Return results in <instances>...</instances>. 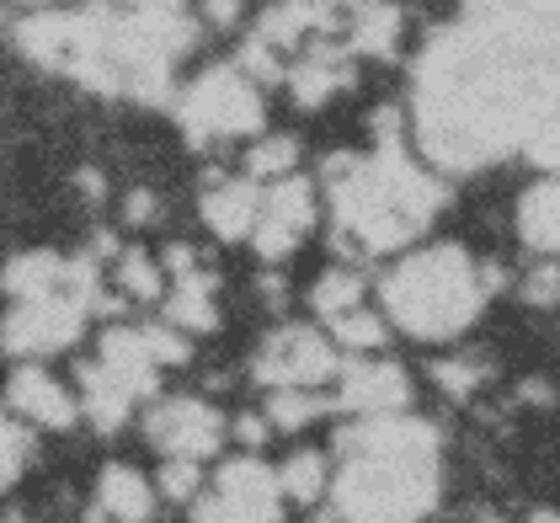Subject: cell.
Listing matches in <instances>:
<instances>
[{"instance_id": "cell-1", "label": "cell", "mask_w": 560, "mask_h": 523, "mask_svg": "<svg viewBox=\"0 0 560 523\" xmlns=\"http://www.w3.org/2000/svg\"><path fill=\"white\" fill-rule=\"evenodd\" d=\"M342 523H422L438 502V433L417 417H363L342 433L331 476Z\"/></svg>"}, {"instance_id": "cell-2", "label": "cell", "mask_w": 560, "mask_h": 523, "mask_svg": "<svg viewBox=\"0 0 560 523\" xmlns=\"http://www.w3.org/2000/svg\"><path fill=\"white\" fill-rule=\"evenodd\" d=\"M331 224L347 252H395L422 235L443 209V182L406 155V144H374V155H331L320 166Z\"/></svg>"}, {"instance_id": "cell-3", "label": "cell", "mask_w": 560, "mask_h": 523, "mask_svg": "<svg viewBox=\"0 0 560 523\" xmlns=\"http://www.w3.org/2000/svg\"><path fill=\"white\" fill-rule=\"evenodd\" d=\"M486 267L465 252V246H428L411 252L389 267L385 289V315L417 342H448L470 326L480 305H486Z\"/></svg>"}, {"instance_id": "cell-4", "label": "cell", "mask_w": 560, "mask_h": 523, "mask_svg": "<svg viewBox=\"0 0 560 523\" xmlns=\"http://www.w3.org/2000/svg\"><path fill=\"white\" fill-rule=\"evenodd\" d=\"M261 91L241 65H214L192 86L176 96V124L192 144H219V139H257L261 133Z\"/></svg>"}, {"instance_id": "cell-5", "label": "cell", "mask_w": 560, "mask_h": 523, "mask_svg": "<svg viewBox=\"0 0 560 523\" xmlns=\"http://www.w3.org/2000/svg\"><path fill=\"white\" fill-rule=\"evenodd\" d=\"M283 486L257 454L230 460L209 497H192V523H283Z\"/></svg>"}, {"instance_id": "cell-6", "label": "cell", "mask_w": 560, "mask_h": 523, "mask_svg": "<svg viewBox=\"0 0 560 523\" xmlns=\"http://www.w3.org/2000/svg\"><path fill=\"white\" fill-rule=\"evenodd\" d=\"M252 369L272 391H320L337 374V348L320 332H310V326H283V332H272L261 342Z\"/></svg>"}, {"instance_id": "cell-7", "label": "cell", "mask_w": 560, "mask_h": 523, "mask_svg": "<svg viewBox=\"0 0 560 523\" xmlns=\"http://www.w3.org/2000/svg\"><path fill=\"white\" fill-rule=\"evenodd\" d=\"M144 433H150V443L166 460H198L203 465L224 443V417H219L209 400H198V395H172V400L150 406Z\"/></svg>"}, {"instance_id": "cell-8", "label": "cell", "mask_w": 560, "mask_h": 523, "mask_svg": "<svg viewBox=\"0 0 560 523\" xmlns=\"http://www.w3.org/2000/svg\"><path fill=\"white\" fill-rule=\"evenodd\" d=\"M315 187L304 176H283L261 193V214H257V230H252V246H257L261 262H283L304 235L315 230Z\"/></svg>"}, {"instance_id": "cell-9", "label": "cell", "mask_w": 560, "mask_h": 523, "mask_svg": "<svg viewBox=\"0 0 560 523\" xmlns=\"http://www.w3.org/2000/svg\"><path fill=\"white\" fill-rule=\"evenodd\" d=\"M406 400H411V380L395 363H347V369H337V406L358 411V417L406 411Z\"/></svg>"}, {"instance_id": "cell-10", "label": "cell", "mask_w": 560, "mask_h": 523, "mask_svg": "<svg viewBox=\"0 0 560 523\" xmlns=\"http://www.w3.org/2000/svg\"><path fill=\"white\" fill-rule=\"evenodd\" d=\"M5 400H11V411L22 417V422H33V428H48V433H65L70 422H75V395L65 391L48 369H38V363H27V369H16L11 374V391H5Z\"/></svg>"}, {"instance_id": "cell-11", "label": "cell", "mask_w": 560, "mask_h": 523, "mask_svg": "<svg viewBox=\"0 0 560 523\" xmlns=\"http://www.w3.org/2000/svg\"><path fill=\"white\" fill-rule=\"evenodd\" d=\"M203 224L214 230L219 241H252L257 230V214H261V193L252 176H230V182H214L198 204Z\"/></svg>"}, {"instance_id": "cell-12", "label": "cell", "mask_w": 560, "mask_h": 523, "mask_svg": "<svg viewBox=\"0 0 560 523\" xmlns=\"http://www.w3.org/2000/svg\"><path fill=\"white\" fill-rule=\"evenodd\" d=\"M283 86H289V96H294L300 107H326V102H331L342 86H352V65H347L342 48L310 44L300 65H289Z\"/></svg>"}, {"instance_id": "cell-13", "label": "cell", "mask_w": 560, "mask_h": 523, "mask_svg": "<svg viewBox=\"0 0 560 523\" xmlns=\"http://www.w3.org/2000/svg\"><path fill=\"white\" fill-rule=\"evenodd\" d=\"M102 363L129 385L139 400L144 395H155V374H161V363H155V352H150V337H144V326H113L107 337H102Z\"/></svg>"}, {"instance_id": "cell-14", "label": "cell", "mask_w": 560, "mask_h": 523, "mask_svg": "<svg viewBox=\"0 0 560 523\" xmlns=\"http://www.w3.org/2000/svg\"><path fill=\"white\" fill-rule=\"evenodd\" d=\"M133 400H139V395H133L129 385H124V380H118V374L102 363V358L81 369V411L91 417V428H102V433H118V428H124V422L133 417Z\"/></svg>"}, {"instance_id": "cell-15", "label": "cell", "mask_w": 560, "mask_h": 523, "mask_svg": "<svg viewBox=\"0 0 560 523\" xmlns=\"http://www.w3.org/2000/svg\"><path fill=\"white\" fill-rule=\"evenodd\" d=\"M96 513L113 523H150L155 519V491L133 465H107L96 480Z\"/></svg>"}, {"instance_id": "cell-16", "label": "cell", "mask_w": 560, "mask_h": 523, "mask_svg": "<svg viewBox=\"0 0 560 523\" xmlns=\"http://www.w3.org/2000/svg\"><path fill=\"white\" fill-rule=\"evenodd\" d=\"M406 33V11L395 0H358L352 22H347V48L369 54V59H389Z\"/></svg>"}, {"instance_id": "cell-17", "label": "cell", "mask_w": 560, "mask_h": 523, "mask_svg": "<svg viewBox=\"0 0 560 523\" xmlns=\"http://www.w3.org/2000/svg\"><path fill=\"white\" fill-rule=\"evenodd\" d=\"M517 235H523L528 252H545V257L560 252V172L534 182L523 193V204H517Z\"/></svg>"}, {"instance_id": "cell-18", "label": "cell", "mask_w": 560, "mask_h": 523, "mask_svg": "<svg viewBox=\"0 0 560 523\" xmlns=\"http://www.w3.org/2000/svg\"><path fill=\"white\" fill-rule=\"evenodd\" d=\"M166 321L176 332L198 337V332H214L219 326V305H214V272L192 267L172 283V300H166Z\"/></svg>"}, {"instance_id": "cell-19", "label": "cell", "mask_w": 560, "mask_h": 523, "mask_svg": "<svg viewBox=\"0 0 560 523\" xmlns=\"http://www.w3.org/2000/svg\"><path fill=\"white\" fill-rule=\"evenodd\" d=\"M0 283L11 300H38V294H54L70 283V262L54 257V252H22V257H11Z\"/></svg>"}, {"instance_id": "cell-20", "label": "cell", "mask_w": 560, "mask_h": 523, "mask_svg": "<svg viewBox=\"0 0 560 523\" xmlns=\"http://www.w3.org/2000/svg\"><path fill=\"white\" fill-rule=\"evenodd\" d=\"M315 315L331 326V321H342V315H352V310H363V300H369V289H363V278L352 272V267H331L320 283H315Z\"/></svg>"}, {"instance_id": "cell-21", "label": "cell", "mask_w": 560, "mask_h": 523, "mask_svg": "<svg viewBox=\"0 0 560 523\" xmlns=\"http://www.w3.org/2000/svg\"><path fill=\"white\" fill-rule=\"evenodd\" d=\"M278 486H283V497H294V502H320V497H326V486H331V465H326V454H315V449L289 454V460H283V470H278Z\"/></svg>"}, {"instance_id": "cell-22", "label": "cell", "mask_w": 560, "mask_h": 523, "mask_svg": "<svg viewBox=\"0 0 560 523\" xmlns=\"http://www.w3.org/2000/svg\"><path fill=\"white\" fill-rule=\"evenodd\" d=\"M294 161H300V144L289 133H257L252 150H246V176L252 182H283V176H294Z\"/></svg>"}, {"instance_id": "cell-23", "label": "cell", "mask_w": 560, "mask_h": 523, "mask_svg": "<svg viewBox=\"0 0 560 523\" xmlns=\"http://www.w3.org/2000/svg\"><path fill=\"white\" fill-rule=\"evenodd\" d=\"M27 460H33V433H27V422H22L16 411L0 406V491L22 480Z\"/></svg>"}, {"instance_id": "cell-24", "label": "cell", "mask_w": 560, "mask_h": 523, "mask_svg": "<svg viewBox=\"0 0 560 523\" xmlns=\"http://www.w3.org/2000/svg\"><path fill=\"white\" fill-rule=\"evenodd\" d=\"M118 289L129 294V300H161L166 294V278H161V262L150 257V252H124L118 257Z\"/></svg>"}, {"instance_id": "cell-25", "label": "cell", "mask_w": 560, "mask_h": 523, "mask_svg": "<svg viewBox=\"0 0 560 523\" xmlns=\"http://www.w3.org/2000/svg\"><path fill=\"white\" fill-rule=\"evenodd\" d=\"M331 337L347 352H374V348H385V321L369 315V305H363V310H352V315H342V321H331Z\"/></svg>"}, {"instance_id": "cell-26", "label": "cell", "mask_w": 560, "mask_h": 523, "mask_svg": "<svg viewBox=\"0 0 560 523\" xmlns=\"http://www.w3.org/2000/svg\"><path fill=\"white\" fill-rule=\"evenodd\" d=\"M326 406H331V400H326L320 391H278V395H272V411H267V417H272L283 433H294V428H304V422H315Z\"/></svg>"}, {"instance_id": "cell-27", "label": "cell", "mask_w": 560, "mask_h": 523, "mask_svg": "<svg viewBox=\"0 0 560 523\" xmlns=\"http://www.w3.org/2000/svg\"><path fill=\"white\" fill-rule=\"evenodd\" d=\"M523 150H528L545 172H560V113L539 118V124H534V133L523 139Z\"/></svg>"}, {"instance_id": "cell-28", "label": "cell", "mask_w": 560, "mask_h": 523, "mask_svg": "<svg viewBox=\"0 0 560 523\" xmlns=\"http://www.w3.org/2000/svg\"><path fill=\"white\" fill-rule=\"evenodd\" d=\"M161 486H166V497H176V502H192V497H198V486H203L198 460H172V465H166V476H161Z\"/></svg>"}, {"instance_id": "cell-29", "label": "cell", "mask_w": 560, "mask_h": 523, "mask_svg": "<svg viewBox=\"0 0 560 523\" xmlns=\"http://www.w3.org/2000/svg\"><path fill=\"white\" fill-rule=\"evenodd\" d=\"M438 385L454 395V400H465V395H475V385H480V363H470V358L438 363Z\"/></svg>"}, {"instance_id": "cell-30", "label": "cell", "mask_w": 560, "mask_h": 523, "mask_svg": "<svg viewBox=\"0 0 560 523\" xmlns=\"http://www.w3.org/2000/svg\"><path fill=\"white\" fill-rule=\"evenodd\" d=\"M523 300H528V305H556L560 300V267L539 262V267L528 272V283H523Z\"/></svg>"}, {"instance_id": "cell-31", "label": "cell", "mask_w": 560, "mask_h": 523, "mask_svg": "<svg viewBox=\"0 0 560 523\" xmlns=\"http://www.w3.org/2000/svg\"><path fill=\"white\" fill-rule=\"evenodd\" d=\"M198 11H203L209 27H235L241 22V0H198Z\"/></svg>"}, {"instance_id": "cell-32", "label": "cell", "mask_w": 560, "mask_h": 523, "mask_svg": "<svg viewBox=\"0 0 560 523\" xmlns=\"http://www.w3.org/2000/svg\"><path fill=\"white\" fill-rule=\"evenodd\" d=\"M124 209H129V219H133V224H150V219L161 214V204H155L150 193H133V198H129V204H124Z\"/></svg>"}, {"instance_id": "cell-33", "label": "cell", "mask_w": 560, "mask_h": 523, "mask_svg": "<svg viewBox=\"0 0 560 523\" xmlns=\"http://www.w3.org/2000/svg\"><path fill=\"white\" fill-rule=\"evenodd\" d=\"M235 433L246 438L252 449H261V438H267V422H261V417H241V422H235Z\"/></svg>"}, {"instance_id": "cell-34", "label": "cell", "mask_w": 560, "mask_h": 523, "mask_svg": "<svg viewBox=\"0 0 560 523\" xmlns=\"http://www.w3.org/2000/svg\"><path fill=\"white\" fill-rule=\"evenodd\" d=\"M528 523H560V513H556V508H534V513H528Z\"/></svg>"}]
</instances>
